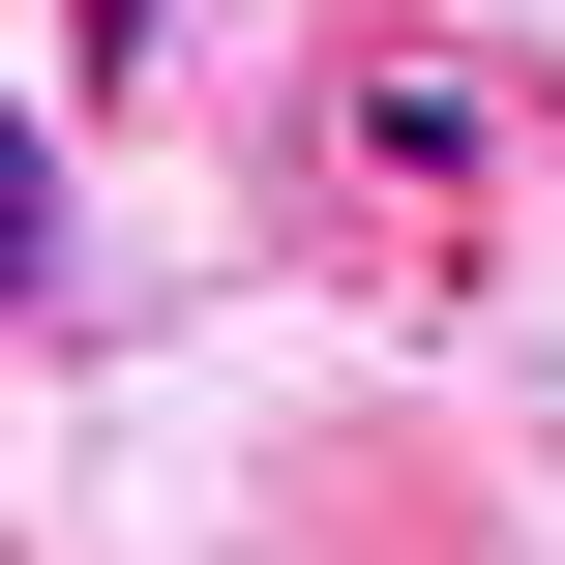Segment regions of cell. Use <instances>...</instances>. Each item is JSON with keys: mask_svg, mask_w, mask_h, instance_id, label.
Listing matches in <instances>:
<instances>
[{"mask_svg": "<svg viewBox=\"0 0 565 565\" xmlns=\"http://www.w3.org/2000/svg\"><path fill=\"white\" fill-rule=\"evenodd\" d=\"M60 30H149V0H60Z\"/></svg>", "mask_w": 565, "mask_h": 565, "instance_id": "obj_1", "label": "cell"}]
</instances>
